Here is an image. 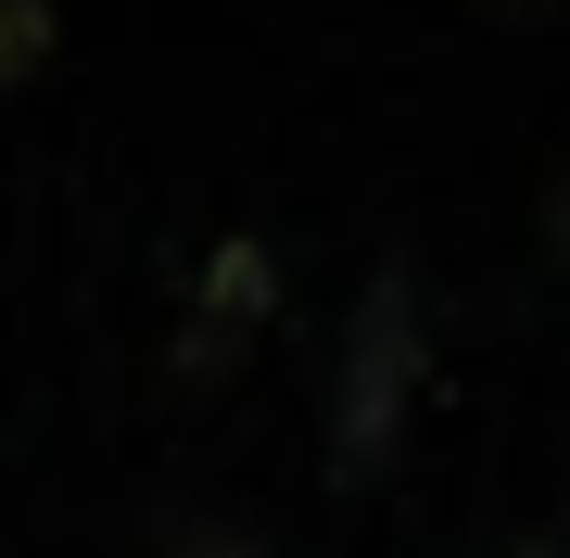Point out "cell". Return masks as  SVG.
<instances>
[{
  "label": "cell",
  "instance_id": "cell-1",
  "mask_svg": "<svg viewBox=\"0 0 570 558\" xmlns=\"http://www.w3.org/2000/svg\"><path fill=\"white\" fill-rule=\"evenodd\" d=\"M419 381H431V343H419V280H406V267H381V280L355 292V317H343V355H330V482L393 470Z\"/></svg>",
  "mask_w": 570,
  "mask_h": 558
},
{
  "label": "cell",
  "instance_id": "cell-3",
  "mask_svg": "<svg viewBox=\"0 0 570 558\" xmlns=\"http://www.w3.org/2000/svg\"><path fill=\"white\" fill-rule=\"evenodd\" d=\"M51 63V0H0V89Z\"/></svg>",
  "mask_w": 570,
  "mask_h": 558
},
{
  "label": "cell",
  "instance_id": "cell-2",
  "mask_svg": "<svg viewBox=\"0 0 570 558\" xmlns=\"http://www.w3.org/2000/svg\"><path fill=\"white\" fill-rule=\"evenodd\" d=\"M266 292H279V267H266V242H216V267H204V305H190V355L178 369L204 381V369H228L242 355V331H266Z\"/></svg>",
  "mask_w": 570,
  "mask_h": 558
},
{
  "label": "cell",
  "instance_id": "cell-4",
  "mask_svg": "<svg viewBox=\"0 0 570 558\" xmlns=\"http://www.w3.org/2000/svg\"><path fill=\"white\" fill-rule=\"evenodd\" d=\"M546 228H558V254H570V166H558V190H546Z\"/></svg>",
  "mask_w": 570,
  "mask_h": 558
}]
</instances>
